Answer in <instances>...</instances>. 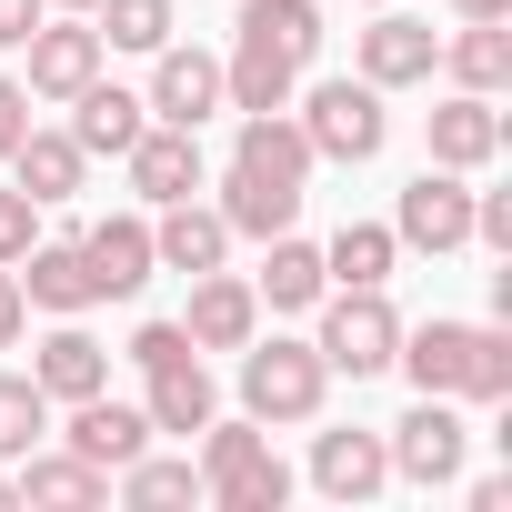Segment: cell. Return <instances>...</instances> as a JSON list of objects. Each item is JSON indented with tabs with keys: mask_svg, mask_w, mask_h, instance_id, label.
Wrapping results in <instances>:
<instances>
[{
	"mask_svg": "<svg viewBox=\"0 0 512 512\" xmlns=\"http://www.w3.org/2000/svg\"><path fill=\"white\" fill-rule=\"evenodd\" d=\"M302 181H312L302 121L292 111H241V141H231V171H221V201L211 211L231 221V241H272V231H292Z\"/></svg>",
	"mask_w": 512,
	"mask_h": 512,
	"instance_id": "6da1fadb",
	"label": "cell"
},
{
	"mask_svg": "<svg viewBox=\"0 0 512 512\" xmlns=\"http://www.w3.org/2000/svg\"><path fill=\"white\" fill-rule=\"evenodd\" d=\"M392 362L412 372V392H442V402H512V332H502V322H422V332H402Z\"/></svg>",
	"mask_w": 512,
	"mask_h": 512,
	"instance_id": "7a4b0ae2",
	"label": "cell"
},
{
	"mask_svg": "<svg viewBox=\"0 0 512 512\" xmlns=\"http://www.w3.org/2000/svg\"><path fill=\"white\" fill-rule=\"evenodd\" d=\"M201 502H221V512H282L292 502V462L262 442V422H201Z\"/></svg>",
	"mask_w": 512,
	"mask_h": 512,
	"instance_id": "3957f363",
	"label": "cell"
},
{
	"mask_svg": "<svg viewBox=\"0 0 512 512\" xmlns=\"http://www.w3.org/2000/svg\"><path fill=\"white\" fill-rule=\"evenodd\" d=\"M322 392H332V362L312 342H262V332L241 342V412L262 422V432L272 422H312Z\"/></svg>",
	"mask_w": 512,
	"mask_h": 512,
	"instance_id": "277c9868",
	"label": "cell"
},
{
	"mask_svg": "<svg viewBox=\"0 0 512 512\" xmlns=\"http://www.w3.org/2000/svg\"><path fill=\"white\" fill-rule=\"evenodd\" d=\"M292 121H302L312 161H372V151L392 141V111H382V91H372V81H312Z\"/></svg>",
	"mask_w": 512,
	"mask_h": 512,
	"instance_id": "5b68a950",
	"label": "cell"
},
{
	"mask_svg": "<svg viewBox=\"0 0 512 512\" xmlns=\"http://www.w3.org/2000/svg\"><path fill=\"white\" fill-rule=\"evenodd\" d=\"M332 372H352V382H372V372H392V352H402V312L382 302V292H332L322 302V342H312Z\"/></svg>",
	"mask_w": 512,
	"mask_h": 512,
	"instance_id": "8992f818",
	"label": "cell"
},
{
	"mask_svg": "<svg viewBox=\"0 0 512 512\" xmlns=\"http://www.w3.org/2000/svg\"><path fill=\"white\" fill-rule=\"evenodd\" d=\"M382 452H392V472L402 482H422V492H442L452 472H462V452H472V422L442 402V392H422L392 432H382Z\"/></svg>",
	"mask_w": 512,
	"mask_h": 512,
	"instance_id": "52a82bcc",
	"label": "cell"
},
{
	"mask_svg": "<svg viewBox=\"0 0 512 512\" xmlns=\"http://www.w3.org/2000/svg\"><path fill=\"white\" fill-rule=\"evenodd\" d=\"M392 241H402V251H462V241H472V191H462V171L422 161V171L402 181V211H392Z\"/></svg>",
	"mask_w": 512,
	"mask_h": 512,
	"instance_id": "ba28073f",
	"label": "cell"
},
{
	"mask_svg": "<svg viewBox=\"0 0 512 512\" xmlns=\"http://www.w3.org/2000/svg\"><path fill=\"white\" fill-rule=\"evenodd\" d=\"M352 51H362V81H372V91H412V81L442 71V31L412 21V11H392V0H382V21H372Z\"/></svg>",
	"mask_w": 512,
	"mask_h": 512,
	"instance_id": "9c48e42d",
	"label": "cell"
},
{
	"mask_svg": "<svg viewBox=\"0 0 512 512\" xmlns=\"http://www.w3.org/2000/svg\"><path fill=\"white\" fill-rule=\"evenodd\" d=\"M141 101H151V121H171V131H201L211 111H231V101H221V61H211V51H181V41L151 51V91H141Z\"/></svg>",
	"mask_w": 512,
	"mask_h": 512,
	"instance_id": "30bf717a",
	"label": "cell"
},
{
	"mask_svg": "<svg viewBox=\"0 0 512 512\" xmlns=\"http://www.w3.org/2000/svg\"><path fill=\"white\" fill-rule=\"evenodd\" d=\"M181 332H191V352H241L251 332H262V292H251L241 272H191Z\"/></svg>",
	"mask_w": 512,
	"mask_h": 512,
	"instance_id": "8fae6325",
	"label": "cell"
},
{
	"mask_svg": "<svg viewBox=\"0 0 512 512\" xmlns=\"http://www.w3.org/2000/svg\"><path fill=\"white\" fill-rule=\"evenodd\" d=\"M21 51H31V81H21L31 101H71V91L101 81V31L91 21H41Z\"/></svg>",
	"mask_w": 512,
	"mask_h": 512,
	"instance_id": "7c38bea8",
	"label": "cell"
},
{
	"mask_svg": "<svg viewBox=\"0 0 512 512\" xmlns=\"http://www.w3.org/2000/svg\"><path fill=\"white\" fill-rule=\"evenodd\" d=\"M151 262L181 272V282H191V272H221V262H231V221H221L201 191H191V201H161V221H151Z\"/></svg>",
	"mask_w": 512,
	"mask_h": 512,
	"instance_id": "4fadbf2b",
	"label": "cell"
},
{
	"mask_svg": "<svg viewBox=\"0 0 512 512\" xmlns=\"http://www.w3.org/2000/svg\"><path fill=\"white\" fill-rule=\"evenodd\" d=\"M81 262H91V292H101V302H131V292L161 272V262H151V221H141V211L91 221V231H81Z\"/></svg>",
	"mask_w": 512,
	"mask_h": 512,
	"instance_id": "5bb4252c",
	"label": "cell"
},
{
	"mask_svg": "<svg viewBox=\"0 0 512 512\" xmlns=\"http://www.w3.org/2000/svg\"><path fill=\"white\" fill-rule=\"evenodd\" d=\"M121 171H131V191L161 211V201H191L201 191V131H171V121H151L131 151H121Z\"/></svg>",
	"mask_w": 512,
	"mask_h": 512,
	"instance_id": "9a60e30c",
	"label": "cell"
},
{
	"mask_svg": "<svg viewBox=\"0 0 512 512\" xmlns=\"http://www.w3.org/2000/svg\"><path fill=\"white\" fill-rule=\"evenodd\" d=\"M422 131H432V161H442V171H482V161L502 151V111H492V91H452V101H432Z\"/></svg>",
	"mask_w": 512,
	"mask_h": 512,
	"instance_id": "2e32d148",
	"label": "cell"
},
{
	"mask_svg": "<svg viewBox=\"0 0 512 512\" xmlns=\"http://www.w3.org/2000/svg\"><path fill=\"white\" fill-rule=\"evenodd\" d=\"M141 382H151V392H141L151 432H181V442H191V432L221 412V392H211V362H201V352H171V362H151Z\"/></svg>",
	"mask_w": 512,
	"mask_h": 512,
	"instance_id": "e0dca14e",
	"label": "cell"
},
{
	"mask_svg": "<svg viewBox=\"0 0 512 512\" xmlns=\"http://www.w3.org/2000/svg\"><path fill=\"white\" fill-rule=\"evenodd\" d=\"M81 462H101V472H121V462H141L151 452V412L141 402H111V392H91V402H71V432H61Z\"/></svg>",
	"mask_w": 512,
	"mask_h": 512,
	"instance_id": "ac0fdd59",
	"label": "cell"
},
{
	"mask_svg": "<svg viewBox=\"0 0 512 512\" xmlns=\"http://www.w3.org/2000/svg\"><path fill=\"white\" fill-rule=\"evenodd\" d=\"M141 131H151V101H141V91H121V81H91V91H71V141H81L91 161H121Z\"/></svg>",
	"mask_w": 512,
	"mask_h": 512,
	"instance_id": "d6986e66",
	"label": "cell"
},
{
	"mask_svg": "<svg viewBox=\"0 0 512 512\" xmlns=\"http://www.w3.org/2000/svg\"><path fill=\"white\" fill-rule=\"evenodd\" d=\"M31 382H41L51 402H91V392H111V352L81 332V312H71L51 342H31Z\"/></svg>",
	"mask_w": 512,
	"mask_h": 512,
	"instance_id": "ffe728a7",
	"label": "cell"
},
{
	"mask_svg": "<svg viewBox=\"0 0 512 512\" xmlns=\"http://www.w3.org/2000/svg\"><path fill=\"white\" fill-rule=\"evenodd\" d=\"M382 482H392L382 432H312V492H332V502H372Z\"/></svg>",
	"mask_w": 512,
	"mask_h": 512,
	"instance_id": "44dd1931",
	"label": "cell"
},
{
	"mask_svg": "<svg viewBox=\"0 0 512 512\" xmlns=\"http://www.w3.org/2000/svg\"><path fill=\"white\" fill-rule=\"evenodd\" d=\"M11 272H21V302H31V312H61V322H71V312L101 302V292H91V262H81V241H31Z\"/></svg>",
	"mask_w": 512,
	"mask_h": 512,
	"instance_id": "7402d4cb",
	"label": "cell"
},
{
	"mask_svg": "<svg viewBox=\"0 0 512 512\" xmlns=\"http://www.w3.org/2000/svg\"><path fill=\"white\" fill-rule=\"evenodd\" d=\"M11 492H21V502H51V512H91V502H111V472H101V462H81L71 442H61V452H41V442H31Z\"/></svg>",
	"mask_w": 512,
	"mask_h": 512,
	"instance_id": "603a6c76",
	"label": "cell"
},
{
	"mask_svg": "<svg viewBox=\"0 0 512 512\" xmlns=\"http://www.w3.org/2000/svg\"><path fill=\"white\" fill-rule=\"evenodd\" d=\"M81 171H91V151H81L71 131H41V121H31V131H21V151H11V181H21L41 211H51V201H71V191H81Z\"/></svg>",
	"mask_w": 512,
	"mask_h": 512,
	"instance_id": "cb8c5ba5",
	"label": "cell"
},
{
	"mask_svg": "<svg viewBox=\"0 0 512 512\" xmlns=\"http://www.w3.org/2000/svg\"><path fill=\"white\" fill-rule=\"evenodd\" d=\"M241 41H262V51H282L292 71H312L322 61V11L312 0H241V21H231Z\"/></svg>",
	"mask_w": 512,
	"mask_h": 512,
	"instance_id": "d4e9b609",
	"label": "cell"
},
{
	"mask_svg": "<svg viewBox=\"0 0 512 512\" xmlns=\"http://www.w3.org/2000/svg\"><path fill=\"white\" fill-rule=\"evenodd\" d=\"M392 262H402L392 221H342V231L322 241V272H332L342 292H382V282H392Z\"/></svg>",
	"mask_w": 512,
	"mask_h": 512,
	"instance_id": "484cf974",
	"label": "cell"
},
{
	"mask_svg": "<svg viewBox=\"0 0 512 512\" xmlns=\"http://www.w3.org/2000/svg\"><path fill=\"white\" fill-rule=\"evenodd\" d=\"M442 71L452 91H512V21H462L442 41Z\"/></svg>",
	"mask_w": 512,
	"mask_h": 512,
	"instance_id": "4316f807",
	"label": "cell"
},
{
	"mask_svg": "<svg viewBox=\"0 0 512 512\" xmlns=\"http://www.w3.org/2000/svg\"><path fill=\"white\" fill-rule=\"evenodd\" d=\"M262 292L272 312H312L322 292H332V272H322V241H292V231H272V262H262Z\"/></svg>",
	"mask_w": 512,
	"mask_h": 512,
	"instance_id": "83f0119b",
	"label": "cell"
},
{
	"mask_svg": "<svg viewBox=\"0 0 512 512\" xmlns=\"http://www.w3.org/2000/svg\"><path fill=\"white\" fill-rule=\"evenodd\" d=\"M111 492H121L131 512H161V502H201V462L141 452V462H121V472H111Z\"/></svg>",
	"mask_w": 512,
	"mask_h": 512,
	"instance_id": "f1b7e54d",
	"label": "cell"
},
{
	"mask_svg": "<svg viewBox=\"0 0 512 512\" xmlns=\"http://www.w3.org/2000/svg\"><path fill=\"white\" fill-rule=\"evenodd\" d=\"M91 31H101V51H161L171 41V0H91Z\"/></svg>",
	"mask_w": 512,
	"mask_h": 512,
	"instance_id": "f546056e",
	"label": "cell"
},
{
	"mask_svg": "<svg viewBox=\"0 0 512 512\" xmlns=\"http://www.w3.org/2000/svg\"><path fill=\"white\" fill-rule=\"evenodd\" d=\"M41 432H51V392H41L31 372H0V452L21 462V452H31Z\"/></svg>",
	"mask_w": 512,
	"mask_h": 512,
	"instance_id": "4dcf8cb0",
	"label": "cell"
},
{
	"mask_svg": "<svg viewBox=\"0 0 512 512\" xmlns=\"http://www.w3.org/2000/svg\"><path fill=\"white\" fill-rule=\"evenodd\" d=\"M41 241V201L11 181V191H0V262H21V251Z\"/></svg>",
	"mask_w": 512,
	"mask_h": 512,
	"instance_id": "1f68e13d",
	"label": "cell"
},
{
	"mask_svg": "<svg viewBox=\"0 0 512 512\" xmlns=\"http://www.w3.org/2000/svg\"><path fill=\"white\" fill-rule=\"evenodd\" d=\"M21 131H31V91H21L11 71H0V161L21 151Z\"/></svg>",
	"mask_w": 512,
	"mask_h": 512,
	"instance_id": "d6a6232c",
	"label": "cell"
},
{
	"mask_svg": "<svg viewBox=\"0 0 512 512\" xmlns=\"http://www.w3.org/2000/svg\"><path fill=\"white\" fill-rule=\"evenodd\" d=\"M21 332H31V302H21V272L0 262V352H21Z\"/></svg>",
	"mask_w": 512,
	"mask_h": 512,
	"instance_id": "836d02e7",
	"label": "cell"
},
{
	"mask_svg": "<svg viewBox=\"0 0 512 512\" xmlns=\"http://www.w3.org/2000/svg\"><path fill=\"white\" fill-rule=\"evenodd\" d=\"M41 21H51V0H0V51H21Z\"/></svg>",
	"mask_w": 512,
	"mask_h": 512,
	"instance_id": "e575fe53",
	"label": "cell"
},
{
	"mask_svg": "<svg viewBox=\"0 0 512 512\" xmlns=\"http://www.w3.org/2000/svg\"><path fill=\"white\" fill-rule=\"evenodd\" d=\"M472 512H512V472H482L472 482Z\"/></svg>",
	"mask_w": 512,
	"mask_h": 512,
	"instance_id": "d590c367",
	"label": "cell"
},
{
	"mask_svg": "<svg viewBox=\"0 0 512 512\" xmlns=\"http://www.w3.org/2000/svg\"><path fill=\"white\" fill-rule=\"evenodd\" d=\"M462 21H512V0H452Z\"/></svg>",
	"mask_w": 512,
	"mask_h": 512,
	"instance_id": "8d00e7d4",
	"label": "cell"
},
{
	"mask_svg": "<svg viewBox=\"0 0 512 512\" xmlns=\"http://www.w3.org/2000/svg\"><path fill=\"white\" fill-rule=\"evenodd\" d=\"M11 502H21V492H11V472H0V512H11Z\"/></svg>",
	"mask_w": 512,
	"mask_h": 512,
	"instance_id": "74e56055",
	"label": "cell"
},
{
	"mask_svg": "<svg viewBox=\"0 0 512 512\" xmlns=\"http://www.w3.org/2000/svg\"><path fill=\"white\" fill-rule=\"evenodd\" d=\"M51 11H81V21H91V0H51Z\"/></svg>",
	"mask_w": 512,
	"mask_h": 512,
	"instance_id": "f35d334b",
	"label": "cell"
},
{
	"mask_svg": "<svg viewBox=\"0 0 512 512\" xmlns=\"http://www.w3.org/2000/svg\"><path fill=\"white\" fill-rule=\"evenodd\" d=\"M372 11H382V0H372Z\"/></svg>",
	"mask_w": 512,
	"mask_h": 512,
	"instance_id": "ab89813d",
	"label": "cell"
}]
</instances>
